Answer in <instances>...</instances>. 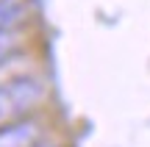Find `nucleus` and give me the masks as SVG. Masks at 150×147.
Listing matches in <instances>:
<instances>
[{
	"mask_svg": "<svg viewBox=\"0 0 150 147\" xmlns=\"http://www.w3.org/2000/svg\"><path fill=\"white\" fill-rule=\"evenodd\" d=\"M33 147H59V144H56V142H47V139H42V142L33 144Z\"/></svg>",
	"mask_w": 150,
	"mask_h": 147,
	"instance_id": "3",
	"label": "nucleus"
},
{
	"mask_svg": "<svg viewBox=\"0 0 150 147\" xmlns=\"http://www.w3.org/2000/svg\"><path fill=\"white\" fill-rule=\"evenodd\" d=\"M42 139H45V128L33 117L0 125V147H33Z\"/></svg>",
	"mask_w": 150,
	"mask_h": 147,
	"instance_id": "2",
	"label": "nucleus"
},
{
	"mask_svg": "<svg viewBox=\"0 0 150 147\" xmlns=\"http://www.w3.org/2000/svg\"><path fill=\"white\" fill-rule=\"evenodd\" d=\"M11 64V61H6V64H0V70H6V67H8ZM0 81H3V78H0Z\"/></svg>",
	"mask_w": 150,
	"mask_h": 147,
	"instance_id": "4",
	"label": "nucleus"
},
{
	"mask_svg": "<svg viewBox=\"0 0 150 147\" xmlns=\"http://www.w3.org/2000/svg\"><path fill=\"white\" fill-rule=\"evenodd\" d=\"M47 100V86L42 78L20 72L0 81V125L28 120Z\"/></svg>",
	"mask_w": 150,
	"mask_h": 147,
	"instance_id": "1",
	"label": "nucleus"
}]
</instances>
